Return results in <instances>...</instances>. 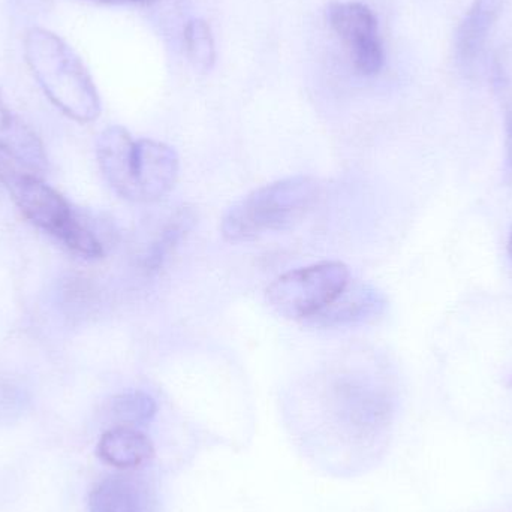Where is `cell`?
<instances>
[{"label": "cell", "instance_id": "cell-14", "mask_svg": "<svg viewBox=\"0 0 512 512\" xmlns=\"http://www.w3.org/2000/svg\"><path fill=\"white\" fill-rule=\"evenodd\" d=\"M195 216L191 210L182 209L171 216L165 224L164 230L159 234L158 239L152 243L146 258H144V267L147 271H158L162 267L168 255L179 246V243L185 239L186 234L194 227Z\"/></svg>", "mask_w": 512, "mask_h": 512}, {"label": "cell", "instance_id": "cell-2", "mask_svg": "<svg viewBox=\"0 0 512 512\" xmlns=\"http://www.w3.org/2000/svg\"><path fill=\"white\" fill-rule=\"evenodd\" d=\"M24 56L47 98L75 122H95L101 98L84 63L62 38L35 27L24 39Z\"/></svg>", "mask_w": 512, "mask_h": 512}, {"label": "cell", "instance_id": "cell-9", "mask_svg": "<svg viewBox=\"0 0 512 512\" xmlns=\"http://www.w3.org/2000/svg\"><path fill=\"white\" fill-rule=\"evenodd\" d=\"M504 8V0H474L460 21L454 38L459 65L469 69L483 56L487 39Z\"/></svg>", "mask_w": 512, "mask_h": 512}, {"label": "cell", "instance_id": "cell-12", "mask_svg": "<svg viewBox=\"0 0 512 512\" xmlns=\"http://www.w3.org/2000/svg\"><path fill=\"white\" fill-rule=\"evenodd\" d=\"M346 289L331 306L316 315L321 318L322 324L343 325L364 322L375 318L384 309L385 303L378 291L363 288V286L351 292Z\"/></svg>", "mask_w": 512, "mask_h": 512}, {"label": "cell", "instance_id": "cell-13", "mask_svg": "<svg viewBox=\"0 0 512 512\" xmlns=\"http://www.w3.org/2000/svg\"><path fill=\"white\" fill-rule=\"evenodd\" d=\"M492 80L504 114L505 152L512 171V45L501 48L493 57Z\"/></svg>", "mask_w": 512, "mask_h": 512}, {"label": "cell", "instance_id": "cell-10", "mask_svg": "<svg viewBox=\"0 0 512 512\" xmlns=\"http://www.w3.org/2000/svg\"><path fill=\"white\" fill-rule=\"evenodd\" d=\"M87 508L89 512H153L155 498L143 481L110 475L92 487Z\"/></svg>", "mask_w": 512, "mask_h": 512}, {"label": "cell", "instance_id": "cell-15", "mask_svg": "<svg viewBox=\"0 0 512 512\" xmlns=\"http://www.w3.org/2000/svg\"><path fill=\"white\" fill-rule=\"evenodd\" d=\"M108 412L119 426H146L155 418L158 405L156 400L144 391H125L111 399Z\"/></svg>", "mask_w": 512, "mask_h": 512}, {"label": "cell", "instance_id": "cell-16", "mask_svg": "<svg viewBox=\"0 0 512 512\" xmlns=\"http://www.w3.org/2000/svg\"><path fill=\"white\" fill-rule=\"evenodd\" d=\"M185 45L189 60L198 71L207 72L216 60L215 39L207 21L192 18L185 27Z\"/></svg>", "mask_w": 512, "mask_h": 512}, {"label": "cell", "instance_id": "cell-5", "mask_svg": "<svg viewBox=\"0 0 512 512\" xmlns=\"http://www.w3.org/2000/svg\"><path fill=\"white\" fill-rule=\"evenodd\" d=\"M327 15L331 29L345 44L355 71L364 77L378 74L385 54L372 9L360 2H334Z\"/></svg>", "mask_w": 512, "mask_h": 512}, {"label": "cell", "instance_id": "cell-11", "mask_svg": "<svg viewBox=\"0 0 512 512\" xmlns=\"http://www.w3.org/2000/svg\"><path fill=\"white\" fill-rule=\"evenodd\" d=\"M96 454L111 468L134 471L152 462L155 447L149 436L135 427L116 426L99 438Z\"/></svg>", "mask_w": 512, "mask_h": 512}, {"label": "cell", "instance_id": "cell-6", "mask_svg": "<svg viewBox=\"0 0 512 512\" xmlns=\"http://www.w3.org/2000/svg\"><path fill=\"white\" fill-rule=\"evenodd\" d=\"M176 150L161 141H135L134 173L138 203H153L173 191L179 177Z\"/></svg>", "mask_w": 512, "mask_h": 512}, {"label": "cell", "instance_id": "cell-3", "mask_svg": "<svg viewBox=\"0 0 512 512\" xmlns=\"http://www.w3.org/2000/svg\"><path fill=\"white\" fill-rule=\"evenodd\" d=\"M321 185L310 176L286 177L249 192L222 219L221 233L231 243L252 242L300 224L316 206Z\"/></svg>", "mask_w": 512, "mask_h": 512}, {"label": "cell", "instance_id": "cell-4", "mask_svg": "<svg viewBox=\"0 0 512 512\" xmlns=\"http://www.w3.org/2000/svg\"><path fill=\"white\" fill-rule=\"evenodd\" d=\"M349 268L340 261H324L288 271L267 288L271 309L289 319L315 318L343 294Z\"/></svg>", "mask_w": 512, "mask_h": 512}, {"label": "cell", "instance_id": "cell-7", "mask_svg": "<svg viewBox=\"0 0 512 512\" xmlns=\"http://www.w3.org/2000/svg\"><path fill=\"white\" fill-rule=\"evenodd\" d=\"M96 156L105 180L114 192L138 203L135 183V140L122 126H110L99 135Z\"/></svg>", "mask_w": 512, "mask_h": 512}, {"label": "cell", "instance_id": "cell-17", "mask_svg": "<svg viewBox=\"0 0 512 512\" xmlns=\"http://www.w3.org/2000/svg\"><path fill=\"white\" fill-rule=\"evenodd\" d=\"M93 2H101V3H137V5H149V3L156 2V0H93Z\"/></svg>", "mask_w": 512, "mask_h": 512}, {"label": "cell", "instance_id": "cell-18", "mask_svg": "<svg viewBox=\"0 0 512 512\" xmlns=\"http://www.w3.org/2000/svg\"><path fill=\"white\" fill-rule=\"evenodd\" d=\"M508 254H510L512 259V230L510 233V239H508Z\"/></svg>", "mask_w": 512, "mask_h": 512}, {"label": "cell", "instance_id": "cell-1", "mask_svg": "<svg viewBox=\"0 0 512 512\" xmlns=\"http://www.w3.org/2000/svg\"><path fill=\"white\" fill-rule=\"evenodd\" d=\"M0 183L8 189L21 215L44 233L59 240L72 254L95 259L104 255V245L83 216L42 177L24 170L0 152Z\"/></svg>", "mask_w": 512, "mask_h": 512}, {"label": "cell", "instance_id": "cell-8", "mask_svg": "<svg viewBox=\"0 0 512 512\" xmlns=\"http://www.w3.org/2000/svg\"><path fill=\"white\" fill-rule=\"evenodd\" d=\"M0 152L36 176L48 170L44 144L36 132L14 113L0 95Z\"/></svg>", "mask_w": 512, "mask_h": 512}]
</instances>
